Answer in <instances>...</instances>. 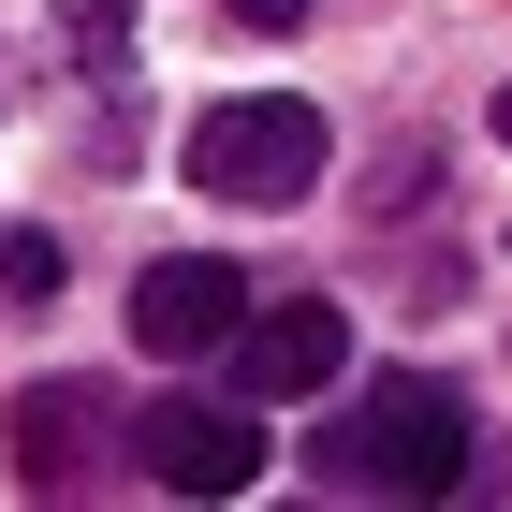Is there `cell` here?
Segmentation results:
<instances>
[{"label": "cell", "instance_id": "cell-1", "mask_svg": "<svg viewBox=\"0 0 512 512\" xmlns=\"http://www.w3.org/2000/svg\"><path fill=\"white\" fill-rule=\"evenodd\" d=\"M308 483L322 498H469L483 454H469V395L439 381V366H381L322 410L308 439Z\"/></svg>", "mask_w": 512, "mask_h": 512}, {"label": "cell", "instance_id": "cell-2", "mask_svg": "<svg viewBox=\"0 0 512 512\" xmlns=\"http://www.w3.org/2000/svg\"><path fill=\"white\" fill-rule=\"evenodd\" d=\"M322 161H337V132H322L308 88H249V103H205V118H191L176 176H191L205 205H308Z\"/></svg>", "mask_w": 512, "mask_h": 512}, {"label": "cell", "instance_id": "cell-3", "mask_svg": "<svg viewBox=\"0 0 512 512\" xmlns=\"http://www.w3.org/2000/svg\"><path fill=\"white\" fill-rule=\"evenodd\" d=\"M0 439H15V483H30V498H88L103 469H132L147 410H132L118 381H30L0 410Z\"/></svg>", "mask_w": 512, "mask_h": 512}, {"label": "cell", "instance_id": "cell-4", "mask_svg": "<svg viewBox=\"0 0 512 512\" xmlns=\"http://www.w3.org/2000/svg\"><path fill=\"white\" fill-rule=\"evenodd\" d=\"M264 308L249 293V264H220V249H161L147 278H132V337H147L161 366H191V352H235V322Z\"/></svg>", "mask_w": 512, "mask_h": 512}, {"label": "cell", "instance_id": "cell-5", "mask_svg": "<svg viewBox=\"0 0 512 512\" xmlns=\"http://www.w3.org/2000/svg\"><path fill=\"white\" fill-rule=\"evenodd\" d=\"M337 366H352V308H337V293H278V308L235 322V395H249V410L337 395Z\"/></svg>", "mask_w": 512, "mask_h": 512}, {"label": "cell", "instance_id": "cell-6", "mask_svg": "<svg viewBox=\"0 0 512 512\" xmlns=\"http://www.w3.org/2000/svg\"><path fill=\"white\" fill-rule=\"evenodd\" d=\"M132 469H147L161 498H249V483H264V439H249V410H220V395H161L147 439H132Z\"/></svg>", "mask_w": 512, "mask_h": 512}, {"label": "cell", "instance_id": "cell-7", "mask_svg": "<svg viewBox=\"0 0 512 512\" xmlns=\"http://www.w3.org/2000/svg\"><path fill=\"white\" fill-rule=\"evenodd\" d=\"M59 59H74L88 88L132 74V0H59Z\"/></svg>", "mask_w": 512, "mask_h": 512}, {"label": "cell", "instance_id": "cell-8", "mask_svg": "<svg viewBox=\"0 0 512 512\" xmlns=\"http://www.w3.org/2000/svg\"><path fill=\"white\" fill-rule=\"evenodd\" d=\"M59 278H74V249L44 235V220H0V293H15V308H44Z\"/></svg>", "mask_w": 512, "mask_h": 512}, {"label": "cell", "instance_id": "cell-9", "mask_svg": "<svg viewBox=\"0 0 512 512\" xmlns=\"http://www.w3.org/2000/svg\"><path fill=\"white\" fill-rule=\"evenodd\" d=\"M322 0H235V30H308Z\"/></svg>", "mask_w": 512, "mask_h": 512}, {"label": "cell", "instance_id": "cell-10", "mask_svg": "<svg viewBox=\"0 0 512 512\" xmlns=\"http://www.w3.org/2000/svg\"><path fill=\"white\" fill-rule=\"evenodd\" d=\"M498 147H512V88H498Z\"/></svg>", "mask_w": 512, "mask_h": 512}]
</instances>
